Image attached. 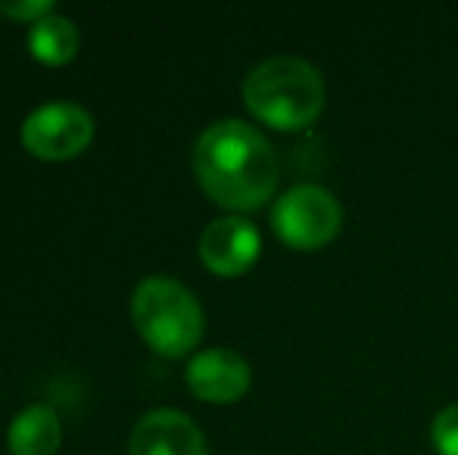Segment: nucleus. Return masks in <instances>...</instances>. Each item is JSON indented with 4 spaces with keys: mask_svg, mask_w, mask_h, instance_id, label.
<instances>
[{
    "mask_svg": "<svg viewBox=\"0 0 458 455\" xmlns=\"http://www.w3.org/2000/svg\"><path fill=\"white\" fill-rule=\"evenodd\" d=\"M199 188L231 213H253L277 190V153L268 138L243 119H218L193 144Z\"/></svg>",
    "mask_w": 458,
    "mask_h": 455,
    "instance_id": "nucleus-1",
    "label": "nucleus"
},
{
    "mask_svg": "<svg viewBox=\"0 0 458 455\" xmlns=\"http://www.w3.org/2000/svg\"><path fill=\"white\" fill-rule=\"evenodd\" d=\"M327 88L309 60L277 54L256 63L243 79V104L275 131H302L325 113Z\"/></svg>",
    "mask_w": 458,
    "mask_h": 455,
    "instance_id": "nucleus-2",
    "label": "nucleus"
},
{
    "mask_svg": "<svg viewBox=\"0 0 458 455\" xmlns=\"http://www.w3.org/2000/svg\"><path fill=\"white\" fill-rule=\"evenodd\" d=\"M140 337L163 356H184L203 337V306L178 278L150 274L131 293Z\"/></svg>",
    "mask_w": 458,
    "mask_h": 455,
    "instance_id": "nucleus-3",
    "label": "nucleus"
},
{
    "mask_svg": "<svg viewBox=\"0 0 458 455\" xmlns=\"http://www.w3.org/2000/svg\"><path fill=\"white\" fill-rule=\"evenodd\" d=\"M272 228L290 249L315 253L344 228V206L321 184H296L272 206Z\"/></svg>",
    "mask_w": 458,
    "mask_h": 455,
    "instance_id": "nucleus-4",
    "label": "nucleus"
},
{
    "mask_svg": "<svg viewBox=\"0 0 458 455\" xmlns=\"http://www.w3.org/2000/svg\"><path fill=\"white\" fill-rule=\"evenodd\" d=\"M94 119L72 100H47L35 106L22 122V144L41 159H66L88 147Z\"/></svg>",
    "mask_w": 458,
    "mask_h": 455,
    "instance_id": "nucleus-5",
    "label": "nucleus"
},
{
    "mask_svg": "<svg viewBox=\"0 0 458 455\" xmlns=\"http://www.w3.org/2000/svg\"><path fill=\"white\" fill-rule=\"evenodd\" d=\"M262 249V234L253 222L243 215H222L209 222L199 234V259L218 278H237L243 274Z\"/></svg>",
    "mask_w": 458,
    "mask_h": 455,
    "instance_id": "nucleus-6",
    "label": "nucleus"
},
{
    "mask_svg": "<svg viewBox=\"0 0 458 455\" xmlns=\"http://www.w3.org/2000/svg\"><path fill=\"white\" fill-rule=\"evenodd\" d=\"M187 387L206 402H237L250 390L253 371L237 350L209 346L187 362Z\"/></svg>",
    "mask_w": 458,
    "mask_h": 455,
    "instance_id": "nucleus-7",
    "label": "nucleus"
},
{
    "mask_svg": "<svg viewBox=\"0 0 458 455\" xmlns=\"http://www.w3.org/2000/svg\"><path fill=\"white\" fill-rule=\"evenodd\" d=\"M128 455H206V440L191 415L178 409H153L134 425Z\"/></svg>",
    "mask_w": 458,
    "mask_h": 455,
    "instance_id": "nucleus-8",
    "label": "nucleus"
},
{
    "mask_svg": "<svg viewBox=\"0 0 458 455\" xmlns=\"http://www.w3.org/2000/svg\"><path fill=\"white\" fill-rule=\"evenodd\" d=\"M6 443H10L13 455H54L60 446V418H56L54 406L35 402V406L22 409L10 421Z\"/></svg>",
    "mask_w": 458,
    "mask_h": 455,
    "instance_id": "nucleus-9",
    "label": "nucleus"
},
{
    "mask_svg": "<svg viewBox=\"0 0 458 455\" xmlns=\"http://www.w3.org/2000/svg\"><path fill=\"white\" fill-rule=\"evenodd\" d=\"M29 47L41 63H54V66L56 63H66L79 50V29L72 25V19L47 13L38 22H31Z\"/></svg>",
    "mask_w": 458,
    "mask_h": 455,
    "instance_id": "nucleus-10",
    "label": "nucleus"
},
{
    "mask_svg": "<svg viewBox=\"0 0 458 455\" xmlns=\"http://www.w3.org/2000/svg\"><path fill=\"white\" fill-rule=\"evenodd\" d=\"M430 443L437 455H458V402L440 409L430 421Z\"/></svg>",
    "mask_w": 458,
    "mask_h": 455,
    "instance_id": "nucleus-11",
    "label": "nucleus"
},
{
    "mask_svg": "<svg viewBox=\"0 0 458 455\" xmlns=\"http://www.w3.org/2000/svg\"><path fill=\"white\" fill-rule=\"evenodd\" d=\"M0 13L13 19H29V22H38L41 16L54 13V0H0Z\"/></svg>",
    "mask_w": 458,
    "mask_h": 455,
    "instance_id": "nucleus-12",
    "label": "nucleus"
}]
</instances>
